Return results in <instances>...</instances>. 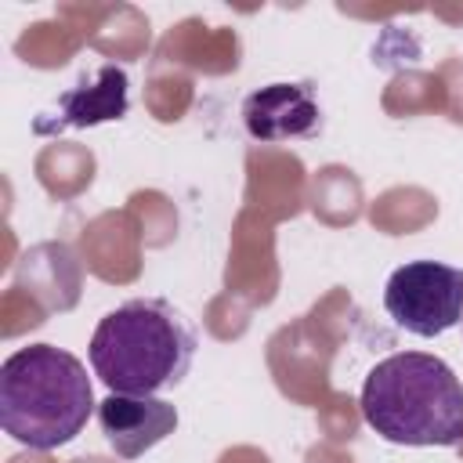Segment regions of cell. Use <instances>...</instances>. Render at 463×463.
<instances>
[{"mask_svg": "<svg viewBox=\"0 0 463 463\" xmlns=\"http://www.w3.org/2000/svg\"><path fill=\"white\" fill-rule=\"evenodd\" d=\"M362 416L391 445L449 449L463 441V383L434 354L398 351L362 383Z\"/></svg>", "mask_w": 463, "mask_h": 463, "instance_id": "obj_1", "label": "cell"}, {"mask_svg": "<svg viewBox=\"0 0 463 463\" xmlns=\"http://www.w3.org/2000/svg\"><path fill=\"white\" fill-rule=\"evenodd\" d=\"M98 409L83 362L54 344H29L0 365V427L18 445H69Z\"/></svg>", "mask_w": 463, "mask_h": 463, "instance_id": "obj_2", "label": "cell"}, {"mask_svg": "<svg viewBox=\"0 0 463 463\" xmlns=\"http://www.w3.org/2000/svg\"><path fill=\"white\" fill-rule=\"evenodd\" d=\"M195 333L184 315L156 297L127 300L109 311L90 336L87 358L112 394H156L188 376Z\"/></svg>", "mask_w": 463, "mask_h": 463, "instance_id": "obj_3", "label": "cell"}, {"mask_svg": "<svg viewBox=\"0 0 463 463\" xmlns=\"http://www.w3.org/2000/svg\"><path fill=\"white\" fill-rule=\"evenodd\" d=\"M383 307L412 336H441L463 318V268L441 260H409L391 271Z\"/></svg>", "mask_w": 463, "mask_h": 463, "instance_id": "obj_4", "label": "cell"}, {"mask_svg": "<svg viewBox=\"0 0 463 463\" xmlns=\"http://www.w3.org/2000/svg\"><path fill=\"white\" fill-rule=\"evenodd\" d=\"M98 423L109 449L123 459H137L156 449L177 427V409L156 394H109L98 402Z\"/></svg>", "mask_w": 463, "mask_h": 463, "instance_id": "obj_5", "label": "cell"}, {"mask_svg": "<svg viewBox=\"0 0 463 463\" xmlns=\"http://www.w3.org/2000/svg\"><path fill=\"white\" fill-rule=\"evenodd\" d=\"M127 87H130V80L119 65H101L90 80H80L76 87L58 94L54 109L36 119V130L61 134V130H76V127H98V123L123 119L130 109Z\"/></svg>", "mask_w": 463, "mask_h": 463, "instance_id": "obj_6", "label": "cell"}, {"mask_svg": "<svg viewBox=\"0 0 463 463\" xmlns=\"http://www.w3.org/2000/svg\"><path fill=\"white\" fill-rule=\"evenodd\" d=\"M242 123L253 141L275 145L318 134L322 112L307 83H268L242 101Z\"/></svg>", "mask_w": 463, "mask_h": 463, "instance_id": "obj_7", "label": "cell"}, {"mask_svg": "<svg viewBox=\"0 0 463 463\" xmlns=\"http://www.w3.org/2000/svg\"><path fill=\"white\" fill-rule=\"evenodd\" d=\"M459 322H463V318H459Z\"/></svg>", "mask_w": 463, "mask_h": 463, "instance_id": "obj_8", "label": "cell"}]
</instances>
